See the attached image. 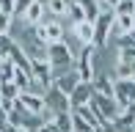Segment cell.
I'll use <instances>...</instances> for the list:
<instances>
[{"label":"cell","instance_id":"6","mask_svg":"<svg viewBox=\"0 0 135 132\" xmlns=\"http://www.w3.org/2000/svg\"><path fill=\"white\" fill-rule=\"evenodd\" d=\"M44 105L50 107L52 113H66V110H72V105H69V97H66L64 91H58L55 85H50L44 91Z\"/></svg>","mask_w":135,"mask_h":132},{"label":"cell","instance_id":"3","mask_svg":"<svg viewBox=\"0 0 135 132\" xmlns=\"http://www.w3.org/2000/svg\"><path fill=\"white\" fill-rule=\"evenodd\" d=\"M33 36L41 41V44H52V41H61L66 36L64 25H61L55 17H50V19H41L39 25H33Z\"/></svg>","mask_w":135,"mask_h":132},{"label":"cell","instance_id":"10","mask_svg":"<svg viewBox=\"0 0 135 132\" xmlns=\"http://www.w3.org/2000/svg\"><path fill=\"white\" fill-rule=\"evenodd\" d=\"M17 105H22L25 110L30 113H41L44 110V94H36V91H20V97H17Z\"/></svg>","mask_w":135,"mask_h":132},{"label":"cell","instance_id":"8","mask_svg":"<svg viewBox=\"0 0 135 132\" xmlns=\"http://www.w3.org/2000/svg\"><path fill=\"white\" fill-rule=\"evenodd\" d=\"M20 47L25 50V55L30 61H44L47 58V44H41L36 36H28V39H20Z\"/></svg>","mask_w":135,"mask_h":132},{"label":"cell","instance_id":"9","mask_svg":"<svg viewBox=\"0 0 135 132\" xmlns=\"http://www.w3.org/2000/svg\"><path fill=\"white\" fill-rule=\"evenodd\" d=\"M91 97H94V88H91V83H77L75 88H72V94H69V105H72V110L75 107H83V105H88Z\"/></svg>","mask_w":135,"mask_h":132},{"label":"cell","instance_id":"12","mask_svg":"<svg viewBox=\"0 0 135 132\" xmlns=\"http://www.w3.org/2000/svg\"><path fill=\"white\" fill-rule=\"evenodd\" d=\"M72 33L80 44H94V22L91 19H83L77 25H72Z\"/></svg>","mask_w":135,"mask_h":132},{"label":"cell","instance_id":"16","mask_svg":"<svg viewBox=\"0 0 135 132\" xmlns=\"http://www.w3.org/2000/svg\"><path fill=\"white\" fill-rule=\"evenodd\" d=\"M52 121H55V127H58V132H72V110H66V113H55Z\"/></svg>","mask_w":135,"mask_h":132},{"label":"cell","instance_id":"7","mask_svg":"<svg viewBox=\"0 0 135 132\" xmlns=\"http://www.w3.org/2000/svg\"><path fill=\"white\" fill-rule=\"evenodd\" d=\"M80 83V77H77V72H75V66L72 69H64V72H55L52 74V85L58 88V91H64L66 97L72 94V88Z\"/></svg>","mask_w":135,"mask_h":132},{"label":"cell","instance_id":"11","mask_svg":"<svg viewBox=\"0 0 135 132\" xmlns=\"http://www.w3.org/2000/svg\"><path fill=\"white\" fill-rule=\"evenodd\" d=\"M44 17H47V8H44V3H41V0H33V3L22 11V22H25V25H30V28L39 25Z\"/></svg>","mask_w":135,"mask_h":132},{"label":"cell","instance_id":"22","mask_svg":"<svg viewBox=\"0 0 135 132\" xmlns=\"http://www.w3.org/2000/svg\"><path fill=\"white\" fill-rule=\"evenodd\" d=\"M0 11H6V14H14V0H0Z\"/></svg>","mask_w":135,"mask_h":132},{"label":"cell","instance_id":"5","mask_svg":"<svg viewBox=\"0 0 135 132\" xmlns=\"http://www.w3.org/2000/svg\"><path fill=\"white\" fill-rule=\"evenodd\" d=\"M113 99L121 107L135 102V77H116L113 80Z\"/></svg>","mask_w":135,"mask_h":132},{"label":"cell","instance_id":"1","mask_svg":"<svg viewBox=\"0 0 135 132\" xmlns=\"http://www.w3.org/2000/svg\"><path fill=\"white\" fill-rule=\"evenodd\" d=\"M75 55L77 52L66 44V36L61 41L47 44V61H50V66H52V74L55 72H64V69H72V66H75Z\"/></svg>","mask_w":135,"mask_h":132},{"label":"cell","instance_id":"21","mask_svg":"<svg viewBox=\"0 0 135 132\" xmlns=\"http://www.w3.org/2000/svg\"><path fill=\"white\" fill-rule=\"evenodd\" d=\"M30 3H33V0H14V17H22V11H25Z\"/></svg>","mask_w":135,"mask_h":132},{"label":"cell","instance_id":"18","mask_svg":"<svg viewBox=\"0 0 135 132\" xmlns=\"http://www.w3.org/2000/svg\"><path fill=\"white\" fill-rule=\"evenodd\" d=\"M0 97H6V99H17V97H20V85H17L14 80L0 83Z\"/></svg>","mask_w":135,"mask_h":132},{"label":"cell","instance_id":"23","mask_svg":"<svg viewBox=\"0 0 135 132\" xmlns=\"http://www.w3.org/2000/svg\"><path fill=\"white\" fill-rule=\"evenodd\" d=\"M25 132H39V127H30V129H25Z\"/></svg>","mask_w":135,"mask_h":132},{"label":"cell","instance_id":"15","mask_svg":"<svg viewBox=\"0 0 135 132\" xmlns=\"http://www.w3.org/2000/svg\"><path fill=\"white\" fill-rule=\"evenodd\" d=\"M44 8H47V14H50V17L61 19V17H66V8H69V0H44Z\"/></svg>","mask_w":135,"mask_h":132},{"label":"cell","instance_id":"14","mask_svg":"<svg viewBox=\"0 0 135 132\" xmlns=\"http://www.w3.org/2000/svg\"><path fill=\"white\" fill-rule=\"evenodd\" d=\"M66 19H69V25H77V22L88 19V17H85V8L80 6V0H69V8H66Z\"/></svg>","mask_w":135,"mask_h":132},{"label":"cell","instance_id":"13","mask_svg":"<svg viewBox=\"0 0 135 132\" xmlns=\"http://www.w3.org/2000/svg\"><path fill=\"white\" fill-rule=\"evenodd\" d=\"M113 74H97L94 80H91V88H94V94H99V97H113Z\"/></svg>","mask_w":135,"mask_h":132},{"label":"cell","instance_id":"20","mask_svg":"<svg viewBox=\"0 0 135 132\" xmlns=\"http://www.w3.org/2000/svg\"><path fill=\"white\" fill-rule=\"evenodd\" d=\"M11 25H14V14L0 11V33H11Z\"/></svg>","mask_w":135,"mask_h":132},{"label":"cell","instance_id":"2","mask_svg":"<svg viewBox=\"0 0 135 132\" xmlns=\"http://www.w3.org/2000/svg\"><path fill=\"white\" fill-rule=\"evenodd\" d=\"M113 19H116V11H99L94 17V47H108L110 36H113Z\"/></svg>","mask_w":135,"mask_h":132},{"label":"cell","instance_id":"17","mask_svg":"<svg viewBox=\"0 0 135 132\" xmlns=\"http://www.w3.org/2000/svg\"><path fill=\"white\" fill-rule=\"evenodd\" d=\"M72 132H94V127H91L77 110H72Z\"/></svg>","mask_w":135,"mask_h":132},{"label":"cell","instance_id":"19","mask_svg":"<svg viewBox=\"0 0 135 132\" xmlns=\"http://www.w3.org/2000/svg\"><path fill=\"white\" fill-rule=\"evenodd\" d=\"M6 80H14V63L8 58L0 61V83H6Z\"/></svg>","mask_w":135,"mask_h":132},{"label":"cell","instance_id":"4","mask_svg":"<svg viewBox=\"0 0 135 132\" xmlns=\"http://www.w3.org/2000/svg\"><path fill=\"white\" fill-rule=\"evenodd\" d=\"M91 105H94V110L99 113V118L105 124H113L116 118H119V113H121V105L113 97H99V94H94V97H91Z\"/></svg>","mask_w":135,"mask_h":132}]
</instances>
